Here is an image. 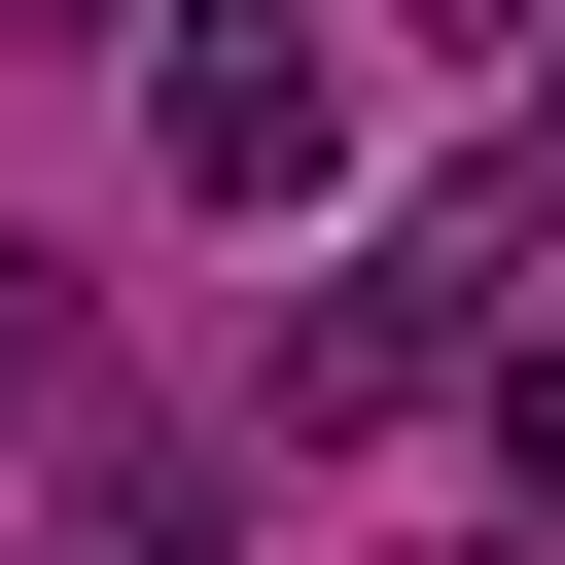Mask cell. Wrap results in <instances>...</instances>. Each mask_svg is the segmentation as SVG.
<instances>
[{
    "mask_svg": "<svg viewBox=\"0 0 565 565\" xmlns=\"http://www.w3.org/2000/svg\"><path fill=\"white\" fill-rule=\"evenodd\" d=\"M459 318H494V212H424V247H353V282L282 318V424H388V388H459Z\"/></svg>",
    "mask_w": 565,
    "mask_h": 565,
    "instance_id": "cell-2",
    "label": "cell"
},
{
    "mask_svg": "<svg viewBox=\"0 0 565 565\" xmlns=\"http://www.w3.org/2000/svg\"><path fill=\"white\" fill-rule=\"evenodd\" d=\"M141 141H177V212H318V177H353V71H318L282 0H177V71H141Z\"/></svg>",
    "mask_w": 565,
    "mask_h": 565,
    "instance_id": "cell-1",
    "label": "cell"
},
{
    "mask_svg": "<svg viewBox=\"0 0 565 565\" xmlns=\"http://www.w3.org/2000/svg\"><path fill=\"white\" fill-rule=\"evenodd\" d=\"M530 459H565V318H530Z\"/></svg>",
    "mask_w": 565,
    "mask_h": 565,
    "instance_id": "cell-3",
    "label": "cell"
},
{
    "mask_svg": "<svg viewBox=\"0 0 565 565\" xmlns=\"http://www.w3.org/2000/svg\"><path fill=\"white\" fill-rule=\"evenodd\" d=\"M530 141H565V35H530Z\"/></svg>",
    "mask_w": 565,
    "mask_h": 565,
    "instance_id": "cell-4",
    "label": "cell"
}]
</instances>
